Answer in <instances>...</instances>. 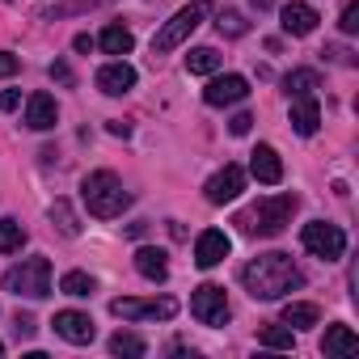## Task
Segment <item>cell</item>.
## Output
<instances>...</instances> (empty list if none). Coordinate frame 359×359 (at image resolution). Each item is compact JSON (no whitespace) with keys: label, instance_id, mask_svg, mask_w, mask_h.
Segmentation results:
<instances>
[{"label":"cell","instance_id":"obj_1","mask_svg":"<svg viewBox=\"0 0 359 359\" xmlns=\"http://www.w3.org/2000/svg\"><path fill=\"white\" fill-rule=\"evenodd\" d=\"M241 283H245V292L254 300H279V296L304 287V275H300V266L287 254H258L241 271Z\"/></svg>","mask_w":359,"mask_h":359},{"label":"cell","instance_id":"obj_2","mask_svg":"<svg viewBox=\"0 0 359 359\" xmlns=\"http://www.w3.org/2000/svg\"><path fill=\"white\" fill-rule=\"evenodd\" d=\"M296 208H300V195H266V199H258L254 208H245L233 224H237L245 237H279V233L292 224Z\"/></svg>","mask_w":359,"mask_h":359},{"label":"cell","instance_id":"obj_3","mask_svg":"<svg viewBox=\"0 0 359 359\" xmlns=\"http://www.w3.org/2000/svg\"><path fill=\"white\" fill-rule=\"evenodd\" d=\"M81 199H85L89 216H97V220H114V216H123V208L131 203V191H123L118 173L97 169V173H89L85 182H81Z\"/></svg>","mask_w":359,"mask_h":359},{"label":"cell","instance_id":"obj_4","mask_svg":"<svg viewBox=\"0 0 359 359\" xmlns=\"http://www.w3.org/2000/svg\"><path fill=\"white\" fill-rule=\"evenodd\" d=\"M203 18H208V5H203V0H195V5H187V9H177V13L156 30V39H152V55H169L173 47H182V43L203 26Z\"/></svg>","mask_w":359,"mask_h":359},{"label":"cell","instance_id":"obj_5","mask_svg":"<svg viewBox=\"0 0 359 359\" xmlns=\"http://www.w3.org/2000/svg\"><path fill=\"white\" fill-rule=\"evenodd\" d=\"M5 287L26 296V300H47L51 296V262L39 254V258H26L22 266H13L5 275Z\"/></svg>","mask_w":359,"mask_h":359},{"label":"cell","instance_id":"obj_6","mask_svg":"<svg viewBox=\"0 0 359 359\" xmlns=\"http://www.w3.org/2000/svg\"><path fill=\"white\" fill-rule=\"evenodd\" d=\"M300 241H304L309 254H317V258H325V262H338V258L346 254V233H342L338 224H325V220L304 224Z\"/></svg>","mask_w":359,"mask_h":359},{"label":"cell","instance_id":"obj_7","mask_svg":"<svg viewBox=\"0 0 359 359\" xmlns=\"http://www.w3.org/2000/svg\"><path fill=\"white\" fill-rule=\"evenodd\" d=\"M110 313L123 317V321H173L177 317V300H169V296H161V300L118 296V300H110Z\"/></svg>","mask_w":359,"mask_h":359},{"label":"cell","instance_id":"obj_8","mask_svg":"<svg viewBox=\"0 0 359 359\" xmlns=\"http://www.w3.org/2000/svg\"><path fill=\"white\" fill-rule=\"evenodd\" d=\"M191 317L203 325H229V296L220 283H203L191 296Z\"/></svg>","mask_w":359,"mask_h":359},{"label":"cell","instance_id":"obj_9","mask_svg":"<svg viewBox=\"0 0 359 359\" xmlns=\"http://www.w3.org/2000/svg\"><path fill=\"white\" fill-rule=\"evenodd\" d=\"M241 191H245V169H241V165H224V169H216V173L208 177V187H203L208 203H216V208L233 203Z\"/></svg>","mask_w":359,"mask_h":359},{"label":"cell","instance_id":"obj_10","mask_svg":"<svg viewBox=\"0 0 359 359\" xmlns=\"http://www.w3.org/2000/svg\"><path fill=\"white\" fill-rule=\"evenodd\" d=\"M55 334L64 338V342H72V346H89L93 338H97V325H93V317L89 313H81V309H64V313H55Z\"/></svg>","mask_w":359,"mask_h":359},{"label":"cell","instance_id":"obj_11","mask_svg":"<svg viewBox=\"0 0 359 359\" xmlns=\"http://www.w3.org/2000/svg\"><path fill=\"white\" fill-rule=\"evenodd\" d=\"M245 97H250V81L237 76V72H224V76H216V81L203 89V102H208V106H237V102H245Z\"/></svg>","mask_w":359,"mask_h":359},{"label":"cell","instance_id":"obj_12","mask_svg":"<svg viewBox=\"0 0 359 359\" xmlns=\"http://www.w3.org/2000/svg\"><path fill=\"white\" fill-rule=\"evenodd\" d=\"M229 250H233L229 233H224V229H208V233H199V241H195V262H199L203 271H212V266H220V262L229 258Z\"/></svg>","mask_w":359,"mask_h":359},{"label":"cell","instance_id":"obj_13","mask_svg":"<svg viewBox=\"0 0 359 359\" xmlns=\"http://www.w3.org/2000/svg\"><path fill=\"white\" fill-rule=\"evenodd\" d=\"M97 89H102L106 97H123V93H131V89H135V68H131L127 60H114V64L97 68Z\"/></svg>","mask_w":359,"mask_h":359},{"label":"cell","instance_id":"obj_14","mask_svg":"<svg viewBox=\"0 0 359 359\" xmlns=\"http://www.w3.org/2000/svg\"><path fill=\"white\" fill-rule=\"evenodd\" d=\"M60 123V106L51 93H30L26 97V127L30 131H51Z\"/></svg>","mask_w":359,"mask_h":359},{"label":"cell","instance_id":"obj_15","mask_svg":"<svg viewBox=\"0 0 359 359\" xmlns=\"http://www.w3.org/2000/svg\"><path fill=\"white\" fill-rule=\"evenodd\" d=\"M250 173L258 177L262 187H275L279 177H283V161H279V152H275L271 144H258V148L250 152Z\"/></svg>","mask_w":359,"mask_h":359},{"label":"cell","instance_id":"obj_16","mask_svg":"<svg viewBox=\"0 0 359 359\" xmlns=\"http://www.w3.org/2000/svg\"><path fill=\"white\" fill-rule=\"evenodd\" d=\"M279 22H283V30L287 34H296V39H304V34H313L317 30V9L313 5H300V0H292V5H283L279 9Z\"/></svg>","mask_w":359,"mask_h":359},{"label":"cell","instance_id":"obj_17","mask_svg":"<svg viewBox=\"0 0 359 359\" xmlns=\"http://www.w3.org/2000/svg\"><path fill=\"white\" fill-rule=\"evenodd\" d=\"M135 271L144 279H152V283H165L169 279V254L156 250V245H140L135 250Z\"/></svg>","mask_w":359,"mask_h":359},{"label":"cell","instance_id":"obj_18","mask_svg":"<svg viewBox=\"0 0 359 359\" xmlns=\"http://www.w3.org/2000/svg\"><path fill=\"white\" fill-rule=\"evenodd\" d=\"M292 127H296L300 135H317V127H321V106H317V97H292Z\"/></svg>","mask_w":359,"mask_h":359},{"label":"cell","instance_id":"obj_19","mask_svg":"<svg viewBox=\"0 0 359 359\" xmlns=\"http://www.w3.org/2000/svg\"><path fill=\"white\" fill-rule=\"evenodd\" d=\"M321 351L325 355H359V334L351 325H330L321 338Z\"/></svg>","mask_w":359,"mask_h":359},{"label":"cell","instance_id":"obj_20","mask_svg":"<svg viewBox=\"0 0 359 359\" xmlns=\"http://www.w3.org/2000/svg\"><path fill=\"white\" fill-rule=\"evenodd\" d=\"M317 89H321V76H317L313 68H296V72L283 76V93H287V97H313Z\"/></svg>","mask_w":359,"mask_h":359},{"label":"cell","instance_id":"obj_21","mask_svg":"<svg viewBox=\"0 0 359 359\" xmlns=\"http://www.w3.org/2000/svg\"><path fill=\"white\" fill-rule=\"evenodd\" d=\"M317 321H321V309H317V304H309V300L283 304V325H287V330H309V325H317Z\"/></svg>","mask_w":359,"mask_h":359},{"label":"cell","instance_id":"obj_22","mask_svg":"<svg viewBox=\"0 0 359 359\" xmlns=\"http://www.w3.org/2000/svg\"><path fill=\"white\" fill-rule=\"evenodd\" d=\"M97 43H102V51H106V55H131V47H135V34H131L127 26H106Z\"/></svg>","mask_w":359,"mask_h":359},{"label":"cell","instance_id":"obj_23","mask_svg":"<svg viewBox=\"0 0 359 359\" xmlns=\"http://www.w3.org/2000/svg\"><path fill=\"white\" fill-rule=\"evenodd\" d=\"M60 292H64V296L85 300V296H93V292H97V283H93V275H85V271H68V275L60 279Z\"/></svg>","mask_w":359,"mask_h":359},{"label":"cell","instance_id":"obj_24","mask_svg":"<svg viewBox=\"0 0 359 359\" xmlns=\"http://www.w3.org/2000/svg\"><path fill=\"white\" fill-rule=\"evenodd\" d=\"M47 216H51V224H55V229H60L64 237H81V224H76V212H72V208H68L64 199H55Z\"/></svg>","mask_w":359,"mask_h":359},{"label":"cell","instance_id":"obj_25","mask_svg":"<svg viewBox=\"0 0 359 359\" xmlns=\"http://www.w3.org/2000/svg\"><path fill=\"white\" fill-rule=\"evenodd\" d=\"M258 342L271 346V351H292V346H296V334H292L287 325H262V330H258Z\"/></svg>","mask_w":359,"mask_h":359},{"label":"cell","instance_id":"obj_26","mask_svg":"<svg viewBox=\"0 0 359 359\" xmlns=\"http://www.w3.org/2000/svg\"><path fill=\"white\" fill-rule=\"evenodd\" d=\"M187 68H191L195 76H212V72L220 68V55H216L212 47H195V51L187 55Z\"/></svg>","mask_w":359,"mask_h":359},{"label":"cell","instance_id":"obj_27","mask_svg":"<svg viewBox=\"0 0 359 359\" xmlns=\"http://www.w3.org/2000/svg\"><path fill=\"white\" fill-rule=\"evenodd\" d=\"M110 351H114V355H127V359H140V355L148 351V342H144L140 334H127V330H118V334L110 338Z\"/></svg>","mask_w":359,"mask_h":359},{"label":"cell","instance_id":"obj_28","mask_svg":"<svg viewBox=\"0 0 359 359\" xmlns=\"http://www.w3.org/2000/svg\"><path fill=\"white\" fill-rule=\"evenodd\" d=\"M26 245V229L18 220H0V254H18Z\"/></svg>","mask_w":359,"mask_h":359},{"label":"cell","instance_id":"obj_29","mask_svg":"<svg viewBox=\"0 0 359 359\" xmlns=\"http://www.w3.org/2000/svg\"><path fill=\"white\" fill-rule=\"evenodd\" d=\"M216 30H220L224 39H241V34H250V22H245L237 9H220V22H216Z\"/></svg>","mask_w":359,"mask_h":359},{"label":"cell","instance_id":"obj_30","mask_svg":"<svg viewBox=\"0 0 359 359\" xmlns=\"http://www.w3.org/2000/svg\"><path fill=\"white\" fill-rule=\"evenodd\" d=\"M338 26H342V34H359V0H351V5L342 9Z\"/></svg>","mask_w":359,"mask_h":359},{"label":"cell","instance_id":"obj_31","mask_svg":"<svg viewBox=\"0 0 359 359\" xmlns=\"http://www.w3.org/2000/svg\"><path fill=\"white\" fill-rule=\"evenodd\" d=\"M250 127H254V114H250V110L233 114V123H229V131H233V135H250Z\"/></svg>","mask_w":359,"mask_h":359},{"label":"cell","instance_id":"obj_32","mask_svg":"<svg viewBox=\"0 0 359 359\" xmlns=\"http://www.w3.org/2000/svg\"><path fill=\"white\" fill-rule=\"evenodd\" d=\"M18 68H22V64H18V55H13V51H0V76H13Z\"/></svg>","mask_w":359,"mask_h":359},{"label":"cell","instance_id":"obj_33","mask_svg":"<svg viewBox=\"0 0 359 359\" xmlns=\"http://www.w3.org/2000/svg\"><path fill=\"white\" fill-rule=\"evenodd\" d=\"M18 102H22L18 89H5V93H0V110H18Z\"/></svg>","mask_w":359,"mask_h":359},{"label":"cell","instance_id":"obj_34","mask_svg":"<svg viewBox=\"0 0 359 359\" xmlns=\"http://www.w3.org/2000/svg\"><path fill=\"white\" fill-rule=\"evenodd\" d=\"M51 81H64V85H72V68H68V64H51Z\"/></svg>","mask_w":359,"mask_h":359},{"label":"cell","instance_id":"obj_35","mask_svg":"<svg viewBox=\"0 0 359 359\" xmlns=\"http://www.w3.org/2000/svg\"><path fill=\"white\" fill-rule=\"evenodd\" d=\"M18 334L30 338V334H34V317H22V313H18Z\"/></svg>","mask_w":359,"mask_h":359},{"label":"cell","instance_id":"obj_36","mask_svg":"<svg viewBox=\"0 0 359 359\" xmlns=\"http://www.w3.org/2000/svg\"><path fill=\"white\" fill-rule=\"evenodd\" d=\"M72 47H76V51H93V39H89V34H76Z\"/></svg>","mask_w":359,"mask_h":359},{"label":"cell","instance_id":"obj_37","mask_svg":"<svg viewBox=\"0 0 359 359\" xmlns=\"http://www.w3.org/2000/svg\"><path fill=\"white\" fill-rule=\"evenodd\" d=\"M110 135H131V123H123V118H114V123H110Z\"/></svg>","mask_w":359,"mask_h":359},{"label":"cell","instance_id":"obj_38","mask_svg":"<svg viewBox=\"0 0 359 359\" xmlns=\"http://www.w3.org/2000/svg\"><path fill=\"white\" fill-rule=\"evenodd\" d=\"M250 5H254V9L262 13V9H271V5H275V0H250Z\"/></svg>","mask_w":359,"mask_h":359},{"label":"cell","instance_id":"obj_39","mask_svg":"<svg viewBox=\"0 0 359 359\" xmlns=\"http://www.w3.org/2000/svg\"><path fill=\"white\" fill-rule=\"evenodd\" d=\"M0 355H5V342H0Z\"/></svg>","mask_w":359,"mask_h":359}]
</instances>
